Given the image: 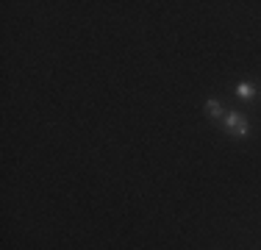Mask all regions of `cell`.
<instances>
[{
    "instance_id": "6da1fadb",
    "label": "cell",
    "mask_w": 261,
    "mask_h": 250,
    "mask_svg": "<svg viewBox=\"0 0 261 250\" xmlns=\"http://www.w3.org/2000/svg\"><path fill=\"white\" fill-rule=\"evenodd\" d=\"M222 128H225V134L236 136V139H245V136L250 134V125H247L245 114H239V111H228V114L222 117Z\"/></svg>"
},
{
    "instance_id": "7a4b0ae2",
    "label": "cell",
    "mask_w": 261,
    "mask_h": 250,
    "mask_svg": "<svg viewBox=\"0 0 261 250\" xmlns=\"http://www.w3.org/2000/svg\"><path fill=\"white\" fill-rule=\"evenodd\" d=\"M206 114L211 117V120H222V117H225V114H222L220 100H208V103H206Z\"/></svg>"
},
{
    "instance_id": "3957f363",
    "label": "cell",
    "mask_w": 261,
    "mask_h": 250,
    "mask_svg": "<svg viewBox=\"0 0 261 250\" xmlns=\"http://www.w3.org/2000/svg\"><path fill=\"white\" fill-rule=\"evenodd\" d=\"M253 95H256V89H253L250 84H245V81L236 84V97H239V100H253Z\"/></svg>"
}]
</instances>
